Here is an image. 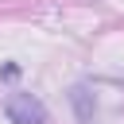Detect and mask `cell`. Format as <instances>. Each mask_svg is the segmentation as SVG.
Segmentation results:
<instances>
[{
  "mask_svg": "<svg viewBox=\"0 0 124 124\" xmlns=\"http://www.w3.org/2000/svg\"><path fill=\"white\" fill-rule=\"evenodd\" d=\"M4 112H8L12 124H46V120H50L46 105H43L35 93H8V97H4Z\"/></svg>",
  "mask_w": 124,
  "mask_h": 124,
  "instance_id": "1",
  "label": "cell"
},
{
  "mask_svg": "<svg viewBox=\"0 0 124 124\" xmlns=\"http://www.w3.org/2000/svg\"><path fill=\"white\" fill-rule=\"evenodd\" d=\"M70 105H74V112H78L81 124H89L93 112H97V101H93V89H89V85H74V89H70Z\"/></svg>",
  "mask_w": 124,
  "mask_h": 124,
  "instance_id": "2",
  "label": "cell"
}]
</instances>
